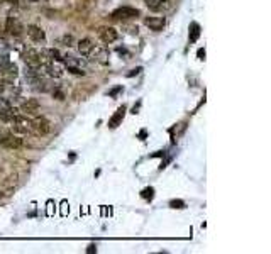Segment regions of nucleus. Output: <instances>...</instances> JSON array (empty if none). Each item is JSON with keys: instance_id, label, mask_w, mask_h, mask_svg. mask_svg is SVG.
Wrapping results in <instances>:
<instances>
[{"instance_id": "5701e85b", "label": "nucleus", "mask_w": 271, "mask_h": 254, "mask_svg": "<svg viewBox=\"0 0 271 254\" xmlns=\"http://www.w3.org/2000/svg\"><path fill=\"white\" fill-rule=\"evenodd\" d=\"M12 191H14V190H12V188L2 190V191H0V198H4V197H11V195H12Z\"/></svg>"}, {"instance_id": "f03ea898", "label": "nucleus", "mask_w": 271, "mask_h": 254, "mask_svg": "<svg viewBox=\"0 0 271 254\" xmlns=\"http://www.w3.org/2000/svg\"><path fill=\"white\" fill-rule=\"evenodd\" d=\"M139 14L141 12L134 7H119L112 12V17L122 21V19H134V17H139Z\"/></svg>"}, {"instance_id": "f257e3e1", "label": "nucleus", "mask_w": 271, "mask_h": 254, "mask_svg": "<svg viewBox=\"0 0 271 254\" xmlns=\"http://www.w3.org/2000/svg\"><path fill=\"white\" fill-rule=\"evenodd\" d=\"M51 131V124L48 119L44 117H34L33 120H31V132H34L36 136H46L50 134Z\"/></svg>"}, {"instance_id": "dca6fc26", "label": "nucleus", "mask_w": 271, "mask_h": 254, "mask_svg": "<svg viewBox=\"0 0 271 254\" xmlns=\"http://www.w3.org/2000/svg\"><path fill=\"white\" fill-rule=\"evenodd\" d=\"M124 114H126V107H121V109H119L117 110V112H115V115H114V117L112 119H110V122H109V126L110 127H112V129H115V127H117L119 126V122H121V120L124 119Z\"/></svg>"}, {"instance_id": "ddd939ff", "label": "nucleus", "mask_w": 271, "mask_h": 254, "mask_svg": "<svg viewBox=\"0 0 271 254\" xmlns=\"http://www.w3.org/2000/svg\"><path fill=\"white\" fill-rule=\"evenodd\" d=\"M0 73H2V77L6 80H14L19 75V70H17V66L12 61H9L4 68H0Z\"/></svg>"}, {"instance_id": "f8f14e48", "label": "nucleus", "mask_w": 271, "mask_h": 254, "mask_svg": "<svg viewBox=\"0 0 271 254\" xmlns=\"http://www.w3.org/2000/svg\"><path fill=\"white\" fill-rule=\"evenodd\" d=\"M28 36L31 39H33L34 43H43L44 39H46V34H44V31L41 28H38V26H29L28 28Z\"/></svg>"}, {"instance_id": "a878e982", "label": "nucleus", "mask_w": 271, "mask_h": 254, "mask_svg": "<svg viewBox=\"0 0 271 254\" xmlns=\"http://www.w3.org/2000/svg\"><path fill=\"white\" fill-rule=\"evenodd\" d=\"M6 134H9V131H7V129H4L2 126H0V137H4Z\"/></svg>"}, {"instance_id": "f3484780", "label": "nucleus", "mask_w": 271, "mask_h": 254, "mask_svg": "<svg viewBox=\"0 0 271 254\" xmlns=\"http://www.w3.org/2000/svg\"><path fill=\"white\" fill-rule=\"evenodd\" d=\"M198 36H200V26L197 22H192V24H190V43L197 41Z\"/></svg>"}, {"instance_id": "1a4fd4ad", "label": "nucleus", "mask_w": 271, "mask_h": 254, "mask_svg": "<svg viewBox=\"0 0 271 254\" xmlns=\"http://www.w3.org/2000/svg\"><path fill=\"white\" fill-rule=\"evenodd\" d=\"M146 6H148L151 11H156V12H161V11H168L171 9V2L170 0H144Z\"/></svg>"}, {"instance_id": "4be33fe9", "label": "nucleus", "mask_w": 271, "mask_h": 254, "mask_svg": "<svg viewBox=\"0 0 271 254\" xmlns=\"http://www.w3.org/2000/svg\"><path fill=\"white\" fill-rule=\"evenodd\" d=\"M153 193H154V190L153 188H146V190H143V198H153Z\"/></svg>"}, {"instance_id": "b1692460", "label": "nucleus", "mask_w": 271, "mask_h": 254, "mask_svg": "<svg viewBox=\"0 0 271 254\" xmlns=\"http://www.w3.org/2000/svg\"><path fill=\"white\" fill-rule=\"evenodd\" d=\"M198 60H205V50H198Z\"/></svg>"}, {"instance_id": "bb28decb", "label": "nucleus", "mask_w": 271, "mask_h": 254, "mask_svg": "<svg viewBox=\"0 0 271 254\" xmlns=\"http://www.w3.org/2000/svg\"><path fill=\"white\" fill-rule=\"evenodd\" d=\"M93 251H97L95 246H90V247H88V252H93Z\"/></svg>"}, {"instance_id": "393cba45", "label": "nucleus", "mask_w": 271, "mask_h": 254, "mask_svg": "<svg viewBox=\"0 0 271 254\" xmlns=\"http://www.w3.org/2000/svg\"><path fill=\"white\" fill-rule=\"evenodd\" d=\"M141 70H143V68H136V70H132V71H131V73H129V75H127V77H134V75H137V73H139V71H141Z\"/></svg>"}, {"instance_id": "6ab92c4d", "label": "nucleus", "mask_w": 271, "mask_h": 254, "mask_svg": "<svg viewBox=\"0 0 271 254\" xmlns=\"http://www.w3.org/2000/svg\"><path fill=\"white\" fill-rule=\"evenodd\" d=\"M63 43H65V46H73L75 44V38L72 34H66V36H63Z\"/></svg>"}, {"instance_id": "9b49d317", "label": "nucleus", "mask_w": 271, "mask_h": 254, "mask_svg": "<svg viewBox=\"0 0 271 254\" xmlns=\"http://www.w3.org/2000/svg\"><path fill=\"white\" fill-rule=\"evenodd\" d=\"M99 34H100L102 41H104L105 44H110V43L117 41V38H119L117 31H115L114 28H102L99 31Z\"/></svg>"}, {"instance_id": "c85d7f7f", "label": "nucleus", "mask_w": 271, "mask_h": 254, "mask_svg": "<svg viewBox=\"0 0 271 254\" xmlns=\"http://www.w3.org/2000/svg\"><path fill=\"white\" fill-rule=\"evenodd\" d=\"M31 2H38V0H31Z\"/></svg>"}, {"instance_id": "9d476101", "label": "nucleus", "mask_w": 271, "mask_h": 254, "mask_svg": "<svg viewBox=\"0 0 271 254\" xmlns=\"http://www.w3.org/2000/svg\"><path fill=\"white\" fill-rule=\"evenodd\" d=\"M144 24L148 26L151 31L158 33V31H161L164 26H166V19H164V17H148V19H144Z\"/></svg>"}, {"instance_id": "423d86ee", "label": "nucleus", "mask_w": 271, "mask_h": 254, "mask_svg": "<svg viewBox=\"0 0 271 254\" xmlns=\"http://www.w3.org/2000/svg\"><path fill=\"white\" fill-rule=\"evenodd\" d=\"M88 56H92L100 65H109V50L105 46H93Z\"/></svg>"}, {"instance_id": "4468645a", "label": "nucleus", "mask_w": 271, "mask_h": 254, "mask_svg": "<svg viewBox=\"0 0 271 254\" xmlns=\"http://www.w3.org/2000/svg\"><path fill=\"white\" fill-rule=\"evenodd\" d=\"M78 51H80V55L82 56H88L90 55V51H92V48H93V43L90 41V39H82V41H78Z\"/></svg>"}, {"instance_id": "20e7f679", "label": "nucleus", "mask_w": 271, "mask_h": 254, "mask_svg": "<svg viewBox=\"0 0 271 254\" xmlns=\"http://www.w3.org/2000/svg\"><path fill=\"white\" fill-rule=\"evenodd\" d=\"M41 110V104L38 99H28L21 104V112L24 115H38Z\"/></svg>"}, {"instance_id": "cd10ccee", "label": "nucleus", "mask_w": 271, "mask_h": 254, "mask_svg": "<svg viewBox=\"0 0 271 254\" xmlns=\"http://www.w3.org/2000/svg\"><path fill=\"white\" fill-rule=\"evenodd\" d=\"M7 2H11V4H12V6H16V4H17V2H19V0H7Z\"/></svg>"}, {"instance_id": "a211bd4d", "label": "nucleus", "mask_w": 271, "mask_h": 254, "mask_svg": "<svg viewBox=\"0 0 271 254\" xmlns=\"http://www.w3.org/2000/svg\"><path fill=\"white\" fill-rule=\"evenodd\" d=\"M68 71H72L73 75H78V77H83V75L87 73L85 68H80V66H66Z\"/></svg>"}, {"instance_id": "6e6552de", "label": "nucleus", "mask_w": 271, "mask_h": 254, "mask_svg": "<svg viewBox=\"0 0 271 254\" xmlns=\"http://www.w3.org/2000/svg\"><path fill=\"white\" fill-rule=\"evenodd\" d=\"M6 31L9 34H12L17 38V36H21L22 33H24V28H22V24L16 19V17H9L7 22H6Z\"/></svg>"}, {"instance_id": "39448f33", "label": "nucleus", "mask_w": 271, "mask_h": 254, "mask_svg": "<svg viewBox=\"0 0 271 254\" xmlns=\"http://www.w3.org/2000/svg\"><path fill=\"white\" fill-rule=\"evenodd\" d=\"M0 144L7 149H19L22 146V139L21 136L14 134V132H9V134H6L4 137H0Z\"/></svg>"}, {"instance_id": "2eb2a0df", "label": "nucleus", "mask_w": 271, "mask_h": 254, "mask_svg": "<svg viewBox=\"0 0 271 254\" xmlns=\"http://www.w3.org/2000/svg\"><path fill=\"white\" fill-rule=\"evenodd\" d=\"M41 55H43L44 58H48L50 61H51V60H55V61H61V60H63L61 53L58 51V50H55V48H50V50H43Z\"/></svg>"}, {"instance_id": "aec40b11", "label": "nucleus", "mask_w": 271, "mask_h": 254, "mask_svg": "<svg viewBox=\"0 0 271 254\" xmlns=\"http://www.w3.org/2000/svg\"><path fill=\"white\" fill-rule=\"evenodd\" d=\"M170 205L173 208H185V202L183 200H171Z\"/></svg>"}, {"instance_id": "7ed1b4c3", "label": "nucleus", "mask_w": 271, "mask_h": 254, "mask_svg": "<svg viewBox=\"0 0 271 254\" xmlns=\"http://www.w3.org/2000/svg\"><path fill=\"white\" fill-rule=\"evenodd\" d=\"M22 61L28 66H31V68H41V63H39V51L33 50V48L22 51Z\"/></svg>"}, {"instance_id": "412c9836", "label": "nucleus", "mask_w": 271, "mask_h": 254, "mask_svg": "<svg viewBox=\"0 0 271 254\" xmlns=\"http://www.w3.org/2000/svg\"><path fill=\"white\" fill-rule=\"evenodd\" d=\"M53 97H55L56 100H65V93L60 90V88H55L53 90Z\"/></svg>"}, {"instance_id": "0eeeda50", "label": "nucleus", "mask_w": 271, "mask_h": 254, "mask_svg": "<svg viewBox=\"0 0 271 254\" xmlns=\"http://www.w3.org/2000/svg\"><path fill=\"white\" fill-rule=\"evenodd\" d=\"M43 70L46 71V75H48V77H51V78H61V77H63V73H65V68L55 60L50 61L48 65H44Z\"/></svg>"}]
</instances>
